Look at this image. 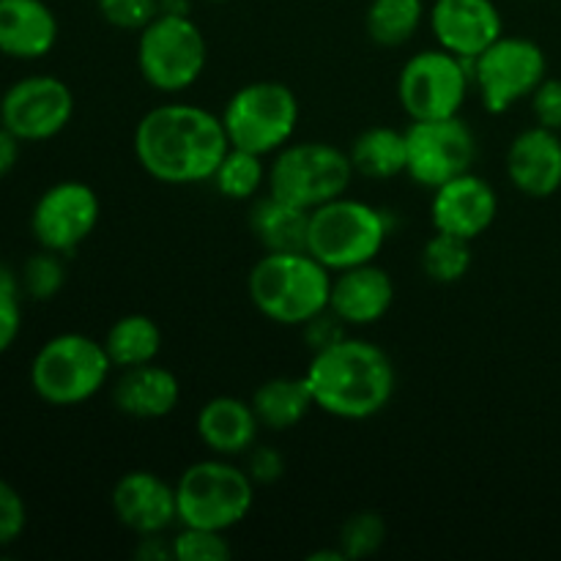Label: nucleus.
Here are the masks:
<instances>
[{
  "label": "nucleus",
  "instance_id": "obj_1",
  "mask_svg": "<svg viewBox=\"0 0 561 561\" xmlns=\"http://www.w3.org/2000/svg\"><path fill=\"white\" fill-rule=\"evenodd\" d=\"M228 148L222 115L195 104H159L135 129L137 162L162 184L211 181Z\"/></svg>",
  "mask_w": 561,
  "mask_h": 561
},
{
  "label": "nucleus",
  "instance_id": "obj_2",
  "mask_svg": "<svg viewBox=\"0 0 561 561\" xmlns=\"http://www.w3.org/2000/svg\"><path fill=\"white\" fill-rule=\"evenodd\" d=\"M305 378L318 409L337 420H370L394 394L392 359L367 340L343 337L318 351Z\"/></svg>",
  "mask_w": 561,
  "mask_h": 561
},
{
  "label": "nucleus",
  "instance_id": "obj_3",
  "mask_svg": "<svg viewBox=\"0 0 561 561\" xmlns=\"http://www.w3.org/2000/svg\"><path fill=\"white\" fill-rule=\"evenodd\" d=\"M332 272L310 252H268L250 272V299L268 321L305 327L329 310Z\"/></svg>",
  "mask_w": 561,
  "mask_h": 561
},
{
  "label": "nucleus",
  "instance_id": "obj_4",
  "mask_svg": "<svg viewBox=\"0 0 561 561\" xmlns=\"http://www.w3.org/2000/svg\"><path fill=\"white\" fill-rule=\"evenodd\" d=\"M389 236V219L381 208L354 197H334L310 211L307 252L329 272L373 263Z\"/></svg>",
  "mask_w": 561,
  "mask_h": 561
},
{
  "label": "nucleus",
  "instance_id": "obj_5",
  "mask_svg": "<svg viewBox=\"0 0 561 561\" xmlns=\"http://www.w3.org/2000/svg\"><path fill=\"white\" fill-rule=\"evenodd\" d=\"M110 367L104 343L66 332L47 340L33 356L31 387L49 405H80L104 387Z\"/></svg>",
  "mask_w": 561,
  "mask_h": 561
},
{
  "label": "nucleus",
  "instance_id": "obj_6",
  "mask_svg": "<svg viewBox=\"0 0 561 561\" xmlns=\"http://www.w3.org/2000/svg\"><path fill=\"white\" fill-rule=\"evenodd\" d=\"M179 524L228 531L250 515L255 482L228 460H201L175 482Z\"/></svg>",
  "mask_w": 561,
  "mask_h": 561
},
{
  "label": "nucleus",
  "instance_id": "obj_7",
  "mask_svg": "<svg viewBox=\"0 0 561 561\" xmlns=\"http://www.w3.org/2000/svg\"><path fill=\"white\" fill-rule=\"evenodd\" d=\"M208 47L201 27L181 14H157L140 31L137 66L142 80L162 93L195 85L206 69Z\"/></svg>",
  "mask_w": 561,
  "mask_h": 561
},
{
  "label": "nucleus",
  "instance_id": "obj_8",
  "mask_svg": "<svg viewBox=\"0 0 561 561\" xmlns=\"http://www.w3.org/2000/svg\"><path fill=\"white\" fill-rule=\"evenodd\" d=\"M296 121H299V99L288 85L274 80H257L239 88L222 113L230 146L261 157L288 146Z\"/></svg>",
  "mask_w": 561,
  "mask_h": 561
},
{
  "label": "nucleus",
  "instance_id": "obj_9",
  "mask_svg": "<svg viewBox=\"0 0 561 561\" xmlns=\"http://www.w3.org/2000/svg\"><path fill=\"white\" fill-rule=\"evenodd\" d=\"M354 173V162L343 148L316 140L294 142L274 159L268 170V192L312 211L345 195Z\"/></svg>",
  "mask_w": 561,
  "mask_h": 561
},
{
  "label": "nucleus",
  "instance_id": "obj_10",
  "mask_svg": "<svg viewBox=\"0 0 561 561\" xmlns=\"http://www.w3.org/2000/svg\"><path fill=\"white\" fill-rule=\"evenodd\" d=\"M471 64H474L471 75L488 113H507L515 102L531 96L548 71L540 44L524 36H499Z\"/></svg>",
  "mask_w": 561,
  "mask_h": 561
},
{
  "label": "nucleus",
  "instance_id": "obj_11",
  "mask_svg": "<svg viewBox=\"0 0 561 561\" xmlns=\"http://www.w3.org/2000/svg\"><path fill=\"white\" fill-rule=\"evenodd\" d=\"M469 60L447 49L416 53L400 71V104L411 121L453 118L469 93Z\"/></svg>",
  "mask_w": 561,
  "mask_h": 561
},
{
  "label": "nucleus",
  "instance_id": "obj_12",
  "mask_svg": "<svg viewBox=\"0 0 561 561\" xmlns=\"http://www.w3.org/2000/svg\"><path fill=\"white\" fill-rule=\"evenodd\" d=\"M409 140V170L405 173L422 186L438 190L447 181L469 173L477 159V137L469 124L453 118L414 121L405 129Z\"/></svg>",
  "mask_w": 561,
  "mask_h": 561
},
{
  "label": "nucleus",
  "instance_id": "obj_13",
  "mask_svg": "<svg viewBox=\"0 0 561 561\" xmlns=\"http://www.w3.org/2000/svg\"><path fill=\"white\" fill-rule=\"evenodd\" d=\"M75 115V96L53 75H31L9 88L0 99V124L22 142H42L60 135Z\"/></svg>",
  "mask_w": 561,
  "mask_h": 561
},
{
  "label": "nucleus",
  "instance_id": "obj_14",
  "mask_svg": "<svg viewBox=\"0 0 561 561\" xmlns=\"http://www.w3.org/2000/svg\"><path fill=\"white\" fill-rule=\"evenodd\" d=\"M99 222V197L82 181L53 184L36 201L31 214V230L42 250L66 255L75 252Z\"/></svg>",
  "mask_w": 561,
  "mask_h": 561
},
{
  "label": "nucleus",
  "instance_id": "obj_15",
  "mask_svg": "<svg viewBox=\"0 0 561 561\" xmlns=\"http://www.w3.org/2000/svg\"><path fill=\"white\" fill-rule=\"evenodd\" d=\"M431 25L442 49L469 64L504 36L502 14L493 0H436Z\"/></svg>",
  "mask_w": 561,
  "mask_h": 561
},
{
  "label": "nucleus",
  "instance_id": "obj_16",
  "mask_svg": "<svg viewBox=\"0 0 561 561\" xmlns=\"http://www.w3.org/2000/svg\"><path fill=\"white\" fill-rule=\"evenodd\" d=\"M499 214L496 190L485 179L469 173L447 181L436 190L431 217L436 230L474 241L485 233Z\"/></svg>",
  "mask_w": 561,
  "mask_h": 561
},
{
  "label": "nucleus",
  "instance_id": "obj_17",
  "mask_svg": "<svg viewBox=\"0 0 561 561\" xmlns=\"http://www.w3.org/2000/svg\"><path fill=\"white\" fill-rule=\"evenodd\" d=\"M113 513L135 535H162L179 520L175 488L153 471H129L113 488Z\"/></svg>",
  "mask_w": 561,
  "mask_h": 561
},
{
  "label": "nucleus",
  "instance_id": "obj_18",
  "mask_svg": "<svg viewBox=\"0 0 561 561\" xmlns=\"http://www.w3.org/2000/svg\"><path fill=\"white\" fill-rule=\"evenodd\" d=\"M507 175L529 197H551L561 190V137L546 126L520 131L507 151Z\"/></svg>",
  "mask_w": 561,
  "mask_h": 561
},
{
  "label": "nucleus",
  "instance_id": "obj_19",
  "mask_svg": "<svg viewBox=\"0 0 561 561\" xmlns=\"http://www.w3.org/2000/svg\"><path fill=\"white\" fill-rule=\"evenodd\" d=\"M394 301L392 277L376 263L337 272L332 279L329 310L337 312L348 327H367L381 321Z\"/></svg>",
  "mask_w": 561,
  "mask_h": 561
},
{
  "label": "nucleus",
  "instance_id": "obj_20",
  "mask_svg": "<svg viewBox=\"0 0 561 561\" xmlns=\"http://www.w3.org/2000/svg\"><path fill=\"white\" fill-rule=\"evenodd\" d=\"M58 42V20L44 0H0V53L44 58Z\"/></svg>",
  "mask_w": 561,
  "mask_h": 561
},
{
  "label": "nucleus",
  "instance_id": "obj_21",
  "mask_svg": "<svg viewBox=\"0 0 561 561\" xmlns=\"http://www.w3.org/2000/svg\"><path fill=\"white\" fill-rule=\"evenodd\" d=\"M179 398V378L168 367H159L153 362L126 367L124 376L113 387L115 409L135 420H162V416L173 414Z\"/></svg>",
  "mask_w": 561,
  "mask_h": 561
},
{
  "label": "nucleus",
  "instance_id": "obj_22",
  "mask_svg": "<svg viewBox=\"0 0 561 561\" xmlns=\"http://www.w3.org/2000/svg\"><path fill=\"white\" fill-rule=\"evenodd\" d=\"M257 422L252 403H244L239 398H214L197 414V436L211 453L222 458L250 453L257 438Z\"/></svg>",
  "mask_w": 561,
  "mask_h": 561
},
{
  "label": "nucleus",
  "instance_id": "obj_23",
  "mask_svg": "<svg viewBox=\"0 0 561 561\" xmlns=\"http://www.w3.org/2000/svg\"><path fill=\"white\" fill-rule=\"evenodd\" d=\"M250 230L266 252H301L307 250L310 211L268 192L252 203Z\"/></svg>",
  "mask_w": 561,
  "mask_h": 561
},
{
  "label": "nucleus",
  "instance_id": "obj_24",
  "mask_svg": "<svg viewBox=\"0 0 561 561\" xmlns=\"http://www.w3.org/2000/svg\"><path fill=\"white\" fill-rule=\"evenodd\" d=\"M351 162L365 179L387 181L409 170V140L405 131L392 126H370L351 146Z\"/></svg>",
  "mask_w": 561,
  "mask_h": 561
},
{
  "label": "nucleus",
  "instance_id": "obj_25",
  "mask_svg": "<svg viewBox=\"0 0 561 561\" xmlns=\"http://www.w3.org/2000/svg\"><path fill=\"white\" fill-rule=\"evenodd\" d=\"M312 405L316 400L307 387V378H272L252 394L257 422L268 431H290L310 414Z\"/></svg>",
  "mask_w": 561,
  "mask_h": 561
},
{
  "label": "nucleus",
  "instance_id": "obj_26",
  "mask_svg": "<svg viewBox=\"0 0 561 561\" xmlns=\"http://www.w3.org/2000/svg\"><path fill=\"white\" fill-rule=\"evenodd\" d=\"M104 348H107L113 367H121V370L148 365L157 359L159 348H162V332H159L157 321L140 316V312H131L110 327Z\"/></svg>",
  "mask_w": 561,
  "mask_h": 561
},
{
  "label": "nucleus",
  "instance_id": "obj_27",
  "mask_svg": "<svg viewBox=\"0 0 561 561\" xmlns=\"http://www.w3.org/2000/svg\"><path fill=\"white\" fill-rule=\"evenodd\" d=\"M422 0H373L367 9V33L381 47H400L420 27Z\"/></svg>",
  "mask_w": 561,
  "mask_h": 561
},
{
  "label": "nucleus",
  "instance_id": "obj_28",
  "mask_svg": "<svg viewBox=\"0 0 561 561\" xmlns=\"http://www.w3.org/2000/svg\"><path fill=\"white\" fill-rule=\"evenodd\" d=\"M263 179H266V170H263L261 153L230 146L211 181L217 184L219 195L230 201H250L257 195Z\"/></svg>",
  "mask_w": 561,
  "mask_h": 561
},
{
  "label": "nucleus",
  "instance_id": "obj_29",
  "mask_svg": "<svg viewBox=\"0 0 561 561\" xmlns=\"http://www.w3.org/2000/svg\"><path fill=\"white\" fill-rule=\"evenodd\" d=\"M422 268L433 283H460L471 268V241L438 230L422 250Z\"/></svg>",
  "mask_w": 561,
  "mask_h": 561
},
{
  "label": "nucleus",
  "instance_id": "obj_30",
  "mask_svg": "<svg viewBox=\"0 0 561 561\" xmlns=\"http://www.w3.org/2000/svg\"><path fill=\"white\" fill-rule=\"evenodd\" d=\"M387 540V524L378 513H356L340 529V551L345 561H359L373 557Z\"/></svg>",
  "mask_w": 561,
  "mask_h": 561
},
{
  "label": "nucleus",
  "instance_id": "obj_31",
  "mask_svg": "<svg viewBox=\"0 0 561 561\" xmlns=\"http://www.w3.org/2000/svg\"><path fill=\"white\" fill-rule=\"evenodd\" d=\"M22 290L36 301H49L60 294L66 283V266L60 261V252L42 250L25 263L22 268Z\"/></svg>",
  "mask_w": 561,
  "mask_h": 561
},
{
  "label": "nucleus",
  "instance_id": "obj_32",
  "mask_svg": "<svg viewBox=\"0 0 561 561\" xmlns=\"http://www.w3.org/2000/svg\"><path fill=\"white\" fill-rule=\"evenodd\" d=\"M173 551L179 561H228L233 557L225 531L195 529V526H184L173 537Z\"/></svg>",
  "mask_w": 561,
  "mask_h": 561
},
{
  "label": "nucleus",
  "instance_id": "obj_33",
  "mask_svg": "<svg viewBox=\"0 0 561 561\" xmlns=\"http://www.w3.org/2000/svg\"><path fill=\"white\" fill-rule=\"evenodd\" d=\"M99 14L121 31H142L159 14V0H96Z\"/></svg>",
  "mask_w": 561,
  "mask_h": 561
},
{
  "label": "nucleus",
  "instance_id": "obj_34",
  "mask_svg": "<svg viewBox=\"0 0 561 561\" xmlns=\"http://www.w3.org/2000/svg\"><path fill=\"white\" fill-rule=\"evenodd\" d=\"M27 524V507L20 491L0 480V546H11L22 537Z\"/></svg>",
  "mask_w": 561,
  "mask_h": 561
},
{
  "label": "nucleus",
  "instance_id": "obj_35",
  "mask_svg": "<svg viewBox=\"0 0 561 561\" xmlns=\"http://www.w3.org/2000/svg\"><path fill=\"white\" fill-rule=\"evenodd\" d=\"M301 329H305V340H307V345L312 348V354H318V351L329 348V345H334V343H340L343 337H348V323H345L343 318L332 310L318 312V316L310 318V321H307Z\"/></svg>",
  "mask_w": 561,
  "mask_h": 561
},
{
  "label": "nucleus",
  "instance_id": "obj_36",
  "mask_svg": "<svg viewBox=\"0 0 561 561\" xmlns=\"http://www.w3.org/2000/svg\"><path fill=\"white\" fill-rule=\"evenodd\" d=\"M531 113H535L537 124L546 129L561 131V80L557 77H546L540 85L531 93Z\"/></svg>",
  "mask_w": 561,
  "mask_h": 561
},
{
  "label": "nucleus",
  "instance_id": "obj_37",
  "mask_svg": "<svg viewBox=\"0 0 561 561\" xmlns=\"http://www.w3.org/2000/svg\"><path fill=\"white\" fill-rule=\"evenodd\" d=\"M247 474L252 477L255 485H272V482H277L285 474L283 455L274 447H252Z\"/></svg>",
  "mask_w": 561,
  "mask_h": 561
},
{
  "label": "nucleus",
  "instance_id": "obj_38",
  "mask_svg": "<svg viewBox=\"0 0 561 561\" xmlns=\"http://www.w3.org/2000/svg\"><path fill=\"white\" fill-rule=\"evenodd\" d=\"M22 327V310H20V294H3L0 290V354L14 345L16 334Z\"/></svg>",
  "mask_w": 561,
  "mask_h": 561
},
{
  "label": "nucleus",
  "instance_id": "obj_39",
  "mask_svg": "<svg viewBox=\"0 0 561 561\" xmlns=\"http://www.w3.org/2000/svg\"><path fill=\"white\" fill-rule=\"evenodd\" d=\"M137 557L142 561H168V559H175V551H173V540H168L162 535H146L140 540V548H137Z\"/></svg>",
  "mask_w": 561,
  "mask_h": 561
},
{
  "label": "nucleus",
  "instance_id": "obj_40",
  "mask_svg": "<svg viewBox=\"0 0 561 561\" xmlns=\"http://www.w3.org/2000/svg\"><path fill=\"white\" fill-rule=\"evenodd\" d=\"M20 142L22 140L14 135V131H9L3 124H0V179L14 170L16 159H20Z\"/></svg>",
  "mask_w": 561,
  "mask_h": 561
},
{
  "label": "nucleus",
  "instance_id": "obj_41",
  "mask_svg": "<svg viewBox=\"0 0 561 561\" xmlns=\"http://www.w3.org/2000/svg\"><path fill=\"white\" fill-rule=\"evenodd\" d=\"M0 290H3V294H20L22 290L20 277L5 266H0Z\"/></svg>",
  "mask_w": 561,
  "mask_h": 561
},
{
  "label": "nucleus",
  "instance_id": "obj_42",
  "mask_svg": "<svg viewBox=\"0 0 561 561\" xmlns=\"http://www.w3.org/2000/svg\"><path fill=\"white\" fill-rule=\"evenodd\" d=\"M159 14L190 16V0H159Z\"/></svg>",
  "mask_w": 561,
  "mask_h": 561
},
{
  "label": "nucleus",
  "instance_id": "obj_43",
  "mask_svg": "<svg viewBox=\"0 0 561 561\" xmlns=\"http://www.w3.org/2000/svg\"><path fill=\"white\" fill-rule=\"evenodd\" d=\"M310 561H345V553L340 551H318V553H310Z\"/></svg>",
  "mask_w": 561,
  "mask_h": 561
},
{
  "label": "nucleus",
  "instance_id": "obj_44",
  "mask_svg": "<svg viewBox=\"0 0 561 561\" xmlns=\"http://www.w3.org/2000/svg\"><path fill=\"white\" fill-rule=\"evenodd\" d=\"M217 3H219V0H217Z\"/></svg>",
  "mask_w": 561,
  "mask_h": 561
}]
</instances>
